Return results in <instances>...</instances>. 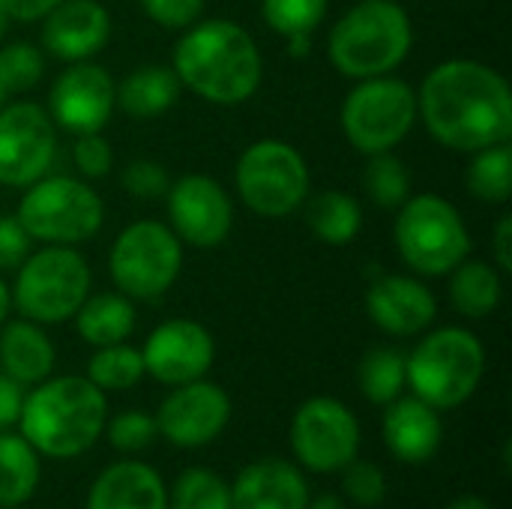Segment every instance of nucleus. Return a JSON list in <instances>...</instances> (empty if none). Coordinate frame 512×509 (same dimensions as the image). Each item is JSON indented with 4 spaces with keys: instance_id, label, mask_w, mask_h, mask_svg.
<instances>
[{
    "instance_id": "obj_1",
    "label": "nucleus",
    "mask_w": 512,
    "mask_h": 509,
    "mask_svg": "<svg viewBox=\"0 0 512 509\" xmlns=\"http://www.w3.org/2000/svg\"><path fill=\"white\" fill-rule=\"evenodd\" d=\"M417 114L429 135L456 153H477L512 138L510 84L480 60L435 66L423 78Z\"/></svg>"
},
{
    "instance_id": "obj_2",
    "label": "nucleus",
    "mask_w": 512,
    "mask_h": 509,
    "mask_svg": "<svg viewBox=\"0 0 512 509\" xmlns=\"http://www.w3.org/2000/svg\"><path fill=\"white\" fill-rule=\"evenodd\" d=\"M183 87L213 105H243L261 84V51L237 21L210 18L186 27L174 48V66Z\"/></svg>"
},
{
    "instance_id": "obj_3",
    "label": "nucleus",
    "mask_w": 512,
    "mask_h": 509,
    "mask_svg": "<svg viewBox=\"0 0 512 509\" xmlns=\"http://www.w3.org/2000/svg\"><path fill=\"white\" fill-rule=\"evenodd\" d=\"M105 393L78 375L45 378L18 417L21 438L48 459H75L87 453L105 432Z\"/></svg>"
},
{
    "instance_id": "obj_4",
    "label": "nucleus",
    "mask_w": 512,
    "mask_h": 509,
    "mask_svg": "<svg viewBox=\"0 0 512 509\" xmlns=\"http://www.w3.org/2000/svg\"><path fill=\"white\" fill-rule=\"evenodd\" d=\"M414 27L408 12L393 0H360L351 6L327 39L330 63L354 81L390 75L411 51Z\"/></svg>"
},
{
    "instance_id": "obj_5",
    "label": "nucleus",
    "mask_w": 512,
    "mask_h": 509,
    "mask_svg": "<svg viewBox=\"0 0 512 509\" xmlns=\"http://www.w3.org/2000/svg\"><path fill=\"white\" fill-rule=\"evenodd\" d=\"M486 372V351L471 330L444 327L429 333L411 357H405V378L417 399L435 411L465 405Z\"/></svg>"
},
{
    "instance_id": "obj_6",
    "label": "nucleus",
    "mask_w": 512,
    "mask_h": 509,
    "mask_svg": "<svg viewBox=\"0 0 512 509\" xmlns=\"http://www.w3.org/2000/svg\"><path fill=\"white\" fill-rule=\"evenodd\" d=\"M90 267L72 246H45L18 267L12 303L33 324H63L90 297Z\"/></svg>"
},
{
    "instance_id": "obj_7",
    "label": "nucleus",
    "mask_w": 512,
    "mask_h": 509,
    "mask_svg": "<svg viewBox=\"0 0 512 509\" xmlns=\"http://www.w3.org/2000/svg\"><path fill=\"white\" fill-rule=\"evenodd\" d=\"M396 249L423 276L453 273L471 252V234L459 210L441 195H411L396 216Z\"/></svg>"
},
{
    "instance_id": "obj_8",
    "label": "nucleus",
    "mask_w": 512,
    "mask_h": 509,
    "mask_svg": "<svg viewBox=\"0 0 512 509\" xmlns=\"http://www.w3.org/2000/svg\"><path fill=\"white\" fill-rule=\"evenodd\" d=\"M18 222L33 240L75 246L90 240L105 219L102 198L78 177H39L18 201Z\"/></svg>"
},
{
    "instance_id": "obj_9",
    "label": "nucleus",
    "mask_w": 512,
    "mask_h": 509,
    "mask_svg": "<svg viewBox=\"0 0 512 509\" xmlns=\"http://www.w3.org/2000/svg\"><path fill=\"white\" fill-rule=\"evenodd\" d=\"M417 123V93L411 84L378 75L363 78L342 105V129L345 138L366 156L387 153Z\"/></svg>"
},
{
    "instance_id": "obj_10",
    "label": "nucleus",
    "mask_w": 512,
    "mask_h": 509,
    "mask_svg": "<svg viewBox=\"0 0 512 509\" xmlns=\"http://www.w3.org/2000/svg\"><path fill=\"white\" fill-rule=\"evenodd\" d=\"M180 237L162 222H135L111 246L108 267L117 291L129 300H156L180 276Z\"/></svg>"
},
{
    "instance_id": "obj_11",
    "label": "nucleus",
    "mask_w": 512,
    "mask_h": 509,
    "mask_svg": "<svg viewBox=\"0 0 512 509\" xmlns=\"http://www.w3.org/2000/svg\"><path fill=\"white\" fill-rule=\"evenodd\" d=\"M237 192L243 204L267 219L291 216L309 195L306 159L279 138L255 141L237 162Z\"/></svg>"
},
{
    "instance_id": "obj_12",
    "label": "nucleus",
    "mask_w": 512,
    "mask_h": 509,
    "mask_svg": "<svg viewBox=\"0 0 512 509\" xmlns=\"http://www.w3.org/2000/svg\"><path fill=\"white\" fill-rule=\"evenodd\" d=\"M291 450L306 471L336 474L357 459L360 423L339 399H309L291 420Z\"/></svg>"
},
{
    "instance_id": "obj_13",
    "label": "nucleus",
    "mask_w": 512,
    "mask_h": 509,
    "mask_svg": "<svg viewBox=\"0 0 512 509\" xmlns=\"http://www.w3.org/2000/svg\"><path fill=\"white\" fill-rule=\"evenodd\" d=\"M57 153L54 120L33 102L0 108V183L30 186L51 168Z\"/></svg>"
},
{
    "instance_id": "obj_14",
    "label": "nucleus",
    "mask_w": 512,
    "mask_h": 509,
    "mask_svg": "<svg viewBox=\"0 0 512 509\" xmlns=\"http://www.w3.org/2000/svg\"><path fill=\"white\" fill-rule=\"evenodd\" d=\"M114 108L117 84L105 66L90 60H78L60 72L48 96V117L72 135L102 132Z\"/></svg>"
},
{
    "instance_id": "obj_15",
    "label": "nucleus",
    "mask_w": 512,
    "mask_h": 509,
    "mask_svg": "<svg viewBox=\"0 0 512 509\" xmlns=\"http://www.w3.org/2000/svg\"><path fill=\"white\" fill-rule=\"evenodd\" d=\"M168 198V219L171 231L195 246V249H216L225 243L234 225V207L228 192L207 174H186L165 192Z\"/></svg>"
},
{
    "instance_id": "obj_16",
    "label": "nucleus",
    "mask_w": 512,
    "mask_h": 509,
    "mask_svg": "<svg viewBox=\"0 0 512 509\" xmlns=\"http://www.w3.org/2000/svg\"><path fill=\"white\" fill-rule=\"evenodd\" d=\"M156 432L183 450L204 447L216 441L231 420V399L222 387L198 378L174 387V393L159 405Z\"/></svg>"
},
{
    "instance_id": "obj_17",
    "label": "nucleus",
    "mask_w": 512,
    "mask_h": 509,
    "mask_svg": "<svg viewBox=\"0 0 512 509\" xmlns=\"http://www.w3.org/2000/svg\"><path fill=\"white\" fill-rule=\"evenodd\" d=\"M141 357H144L147 375H153L159 384L180 387L210 372L216 345H213V336L201 324L174 318V321L159 324L147 336Z\"/></svg>"
},
{
    "instance_id": "obj_18",
    "label": "nucleus",
    "mask_w": 512,
    "mask_h": 509,
    "mask_svg": "<svg viewBox=\"0 0 512 509\" xmlns=\"http://www.w3.org/2000/svg\"><path fill=\"white\" fill-rule=\"evenodd\" d=\"M111 39V15L99 0H60L42 18V45L66 63L90 60Z\"/></svg>"
},
{
    "instance_id": "obj_19",
    "label": "nucleus",
    "mask_w": 512,
    "mask_h": 509,
    "mask_svg": "<svg viewBox=\"0 0 512 509\" xmlns=\"http://www.w3.org/2000/svg\"><path fill=\"white\" fill-rule=\"evenodd\" d=\"M369 318L390 336H417L435 315V294L411 276H378L366 291Z\"/></svg>"
},
{
    "instance_id": "obj_20",
    "label": "nucleus",
    "mask_w": 512,
    "mask_h": 509,
    "mask_svg": "<svg viewBox=\"0 0 512 509\" xmlns=\"http://www.w3.org/2000/svg\"><path fill=\"white\" fill-rule=\"evenodd\" d=\"M306 504L309 486L303 474L282 459L243 468L231 486V509H306Z\"/></svg>"
},
{
    "instance_id": "obj_21",
    "label": "nucleus",
    "mask_w": 512,
    "mask_h": 509,
    "mask_svg": "<svg viewBox=\"0 0 512 509\" xmlns=\"http://www.w3.org/2000/svg\"><path fill=\"white\" fill-rule=\"evenodd\" d=\"M444 441L441 417L423 399H396L384 414V444L387 450L408 465L429 462Z\"/></svg>"
},
{
    "instance_id": "obj_22",
    "label": "nucleus",
    "mask_w": 512,
    "mask_h": 509,
    "mask_svg": "<svg viewBox=\"0 0 512 509\" xmlns=\"http://www.w3.org/2000/svg\"><path fill=\"white\" fill-rule=\"evenodd\" d=\"M87 509H168V489L150 465L117 462L90 486Z\"/></svg>"
},
{
    "instance_id": "obj_23",
    "label": "nucleus",
    "mask_w": 512,
    "mask_h": 509,
    "mask_svg": "<svg viewBox=\"0 0 512 509\" xmlns=\"http://www.w3.org/2000/svg\"><path fill=\"white\" fill-rule=\"evenodd\" d=\"M0 369L21 387H36L54 372V345L33 321H12L0 330Z\"/></svg>"
},
{
    "instance_id": "obj_24",
    "label": "nucleus",
    "mask_w": 512,
    "mask_h": 509,
    "mask_svg": "<svg viewBox=\"0 0 512 509\" xmlns=\"http://www.w3.org/2000/svg\"><path fill=\"white\" fill-rule=\"evenodd\" d=\"M180 90L171 66H141L117 84V105L132 117H159L180 99Z\"/></svg>"
},
{
    "instance_id": "obj_25",
    "label": "nucleus",
    "mask_w": 512,
    "mask_h": 509,
    "mask_svg": "<svg viewBox=\"0 0 512 509\" xmlns=\"http://www.w3.org/2000/svg\"><path fill=\"white\" fill-rule=\"evenodd\" d=\"M78 336L96 348L126 342L135 330V309L123 294H96L81 303L75 312Z\"/></svg>"
},
{
    "instance_id": "obj_26",
    "label": "nucleus",
    "mask_w": 512,
    "mask_h": 509,
    "mask_svg": "<svg viewBox=\"0 0 512 509\" xmlns=\"http://www.w3.org/2000/svg\"><path fill=\"white\" fill-rule=\"evenodd\" d=\"M39 486V453L9 429L0 432V507H21Z\"/></svg>"
},
{
    "instance_id": "obj_27",
    "label": "nucleus",
    "mask_w": 512,
    "mask_h": 509,
    "mask_svg": "<svg viewBox=\"0 0 512 509\" xmlns=\"http://www.w3.org/2000/svg\"><path fill=\"white\" fill-rule=\"evenodd\" d=\"M306 225L318 240H324L330 246H345L360 234L363 210H360L357 198H351L339 189H327L309 201Z\"/></svg>"
},
{
    "instance_id": "obj_28",
    "label": "nucleus",
    "mask_w": 512,
    "mask_h": 509,
    "mask_svg": "<svg viewBox=\"0 0 512 509\" xmlns=\"http://www.w3.org/2000/svg\"><path fill=\"white\" fill-rule=\"evenodd\" d=\"M450 297L465 318H486L501 303V276L486 261H462L453 270Z\"/></svg>"
},
{
    "instance_id": "obj_29",
    "label": "nucleus",
    "mask_w": 512,
    "mask_h": 509,
    "mask_svg": "<svg viewBox=\"0 0 512 509\" xmlns=\"http://www.w3.org/2000/svg\"><path fill=\"white\" fill-rule=\"evenodd\" d=\"M468 189L486 204H507L512 195L510 141L477 150L468 168Z\"/></svg>"
},
{
    "instance_id": "obj_30",
    "label": "nucleus",
    "mask_w": 512,
    "mask_h": 509,
    "mask_svg": "<svg viewBox=\"0 0 512 509\" xmlns=\"http://www.w3.org/2000/svg\"><path fill=\"white\" fill-rule=\"evenodd\" d=\"M405 378V357L396 348H375L360 363V390L375 405H390L402 396Z\"/></svg>"
},
{
    "instance_id": "obj_31",
    "label": "nucleus",
    "mask_w": 512,
    "mask_h": 509,
    "mask_svg": "<svg viewBox=\"0 0 512 509\" xmlns=\"http://www.w3.org/2000/svg\"><path fill=\"white\" fill-rule=\"evenodd\" d=\"M144 357L141 351L129 348L126 342L99 348L87 363V381L105 390H129L144 378Z\"/></svg>"
},
{
    "instance_id": "obj_32",
    "label": "nucleus",
    "mask_w": 512,
    "mask_h": 509,
    "mask_svg": "<svg viewBox=\"0 0 512 509\" xmlns=\"http://www.w3.org/2000/svg\"><path fill=\"white\" fill-rule=\"evenodd\" d=\"M363 189H366V195L378 207L399 210L411 198V174H408V165L399 156H393V150L369 156V165L363 171Z\"/></svg>"
},
{
    "instance_id": "obj_33",
    "label": "nucleus",
    "mask_w": 512,
    "mask_h": 509,
    "mask_svg": "<svg viewBox=\"0 0 512 509\" xmlns=\"http://www.w3.org/2000/svg\"><path fill=\"white\" fill-rule=\"evenodd\" d=\"M168 509H231V486L210 468H189L174 483Z\"/></svg>"
},
{
    "instance_id": "obj_34",
    "label": "nucleus",
    "mask_w": 512,
    "mask_h": 509,
    "mask_svg": "<svg viewBox=\"0 0 512 509\" xmlns=\"http://www.w3.org/2000/svg\"><path fill=\"white\" fill-rule=\"evenodd\" d=\"M261 15L285 39L312 36L327 15V0H261Z\"/></svg>"
},
{
    "instance_id": "obj_35",
    "label": "nucleus",
    "mask_w": 512,
    "mask_h": 509,
    "mask_svg": "<svg viewBox=\"0 0 512 509\" xmlns=\"http://www.w3.org/2000/svg\"><path fill=\"white\" fill-rule=\"evenodd\" d=\"M45 60L30 42H9L0 48V78L9 93H24L42 81Z\"/></svg>"
},
{
    "instance_id": "obj_36",
    "label": "nucleus",
    "mask_w": 512,
    "mask_h": 509,
    "mask_svg": "<svg viewBox=\"0 0 512 509\" xmlns=\"http://www.w3.org/2000/svg\"><path fill=\"white\" fill-rule=\"evenodd\" d=\"M345 477H342V489L345 495L357 504V507H378L384 498H387V477L384 471L375 465V462H348L345 468Z\"/></svg>"
},
{
    "instance_id": "obj_37",
    "label": "nucleus",
    "mask_w": 512,
    "mask_h": 509,
    "mask_svg": "<svg viewBox=\"0 0 512 509\" xmlns=\"http://www.w3.org/2000/svg\"><path fill=\"white\" fill-rule=\"evenodd\" d=\"M156 435V420L144 411H123L108 423V441L117 453H141Z\"/></svg>"
},
{
    "instance_id": "obj_38",
    "label": "nucleus",
    "mask_w": 512,
    "mask_h": 509,
    "mask_svg": "<svg viewBox=\"0 0 512 509\" xmlns=\"http://www.w3.org/2000/svg\"><path fill=\"white\" fill-rule=\"evenodd\" d=\"M120 183L123 189L138 198V201H153V198H165V192L171 189V180H168V171L159 165V162H150V159H135L123 168L120 174Z\"/></svg>"
},
{
    "instance_id": "obj_39",
    "label": "nucleus",
    "mask_w": 512,
    "mask_h": 509,
    "mask_svg": "<svg viewBox=\"0 0 512 509\" xmlns=\"http://www.w3.org/2000/svg\"><path fill=\"white\" fill-rule=\"evenodd\" d=\"M72 162H75V168L81 171V177L99 180V177H105V174L111 171V165H114L111 144H108L99 132L78 135V141L72 144Z\"/></svg>"
},
{
    "instance_id": "obj_40",
    "label": "nucleus",
    "mask_w": 512,
    "mask_h": 509,
    "mask_svg": "<svg viewBox=\"0 0 512 509\" xmlns=\"http://www.w3.org/2000/svg\"><path fill=\"white\" fill-rule=\"evenodd\" d=\"M141 9L168 30H186L201 18L204 0H141Z\"/></svg>"
},
{
    "instance_id": "obj_41",
    "label": "nucleus",
    "mask_w": 512,
    "mask_h": 509,
    "mask_svg": "<svg viewBox=\"0 0 512 509\" xmlns=\"http://www.w3.org/2000/svg\"><path fill=\"white\" fill-rule=\"evenodd\" d=\"M30 234L18 222V216H0V270H18L30 255Z\"/></svg>"
},
{
    "instance_id": "obj_42",
    "label": "nucleus",
    "mask_w": 512,
    "mask_h": 509,
    "mask_svg": "<svg viewBox=\"0 0 512 509\" xmlns=\"http://www.w3.org/2000/svg\"><path fill=\"white\" fill-rule=\"evenodd\" d=\"M21 408H24V390H21V384L0 372V432L12 429L18 423Z\"/></svg>"
},
{
    "instance_id": "obj_43",
    "label": "nucleus",
    "mask_w": 512,
    "mask_h": 509,
    "mask_svg": "<svg viewBox=\"0 0 512 509\" xmlns=\"http://www.w3.org/2000/svg\"><path fill=\"white\" fill-rule=\"evenodd\" d=\"M60 0H0V12L9 15V21H36L45 18Z\"/></svg>"
},
{
    "instance_id": "obj_44",
    "label": "nucleus",
    "mask_w": 512,
    "mask_h": 509,
    "mask_svg": "<svg viewBox=\"0 0 512 509\" xmlns=\"http://www.w3.org/2000/svg\"><path fill=\"white\" fill-rule=\"evenodd\" d=\"M495 261L501 270H512V216H501L495 225Z\"/></svg>"
},
{
    "instance_id": "obj_45",
    "label": "nucleus",
    "mask_w": 512,
    "mask_h": 509,
    "mask_svg": "<svg viewBox=\"0 0 512 509\" xmlns=\"http://www.w3.org/2000/svg\"><path fill=\"white\" fill-rule=\"evenodd\" d=\"M447 509H492L483 498H477V495H462V498H456L453 504Z\"/></svg>"
},
{
    "instance_id": "obj_46",
    "label": "nucleus",
    "mask_w": 512,
    "mask_h": 509,
    "mask_svg": "<svg viewBox=\"0 0 512 509\" xmlns=\"http://www.w3.org/2000/svg\"><path fill=\"white\" fill-rule=\"evenodd\" d=\"M306 509H348V507H345V501H342V498H336V495H321L318 501H309Z\"/></svg>"
},
{
    "instance_id": "obj_47",
    "label": "nucleus",
    "mask_w": 512,
    "mask_h": 509,
    "mask_svg": "<svg viewBox=\"0 0 512 509\" xmlns=\"http://www.w3.org/2000/svg\"><path fill=\"white\" fill-rule=\"evenodd\" d=\"M9 306H12V294L6 288V282L0 279V327L6 324V315H9Z\"/></svg>"
},
{
    "instance_id": "obj_48",
    "label": "nucleus",
    "mask_w": 512,
    "mask_h": 509,
    "mask_svg": "<svg viewBox=\"0 0 512 509\" xmlns=\"http://www.w3.org/2000/svg\"><path fill=\"white\" fill-rule=\"evenodd\" d=\"M6 30H9V15H6V12H0V42H3Z\"/></svg>"
},
{
    "instance_id": "obj_49",
    "label": "nucleus",
    "mask_w": 512,
    "mask_h": 509,
    "mask_svg": "<svg viewBox=\"0 0 512 509\" xmlns=\"http://www.w3.org/2000/svg\"><path fill=\"white\" fill-rule=\"evenodd\" d=\"M6 93H9V90H6V84H3V78H0V108H3V99H6Z\"/></svg>"
},
{
    "instance_id": "obj_50",
    "label": "nucleus",
    "mask_w": 512,
    "mask_h": 509,
    "mask_svg": "<svg viewBox=\"0 0 512 509\" xmlns=\"http://www.w3.org/2000/svg\"><path fill=\"white\" fill-rule=\"evenodd\" d=\"M9 509H21V507H9Z\"/></svg>"
}]
</instances>
